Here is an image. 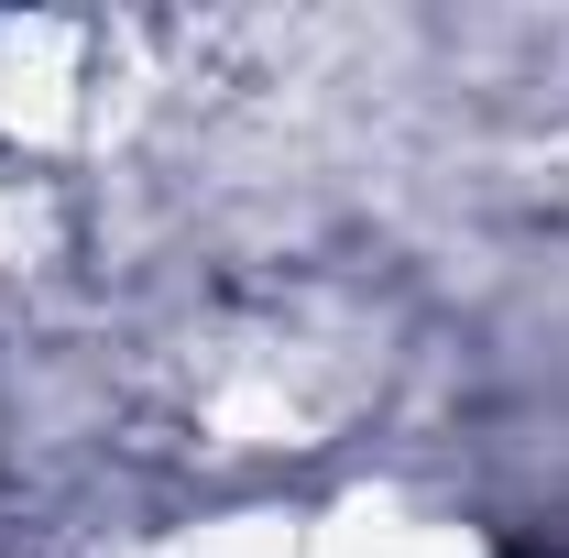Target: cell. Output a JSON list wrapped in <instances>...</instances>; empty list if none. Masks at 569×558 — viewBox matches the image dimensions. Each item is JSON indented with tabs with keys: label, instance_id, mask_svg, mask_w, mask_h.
<instances>
[{
	"label": "cell",
	"instance_id": "obj_1",
	"mask_svg": "<svg viewBox=\"0 0 569 558\" xmlns=\"http://www.w3.org/2000/svg\"><path fill=\"white\" fill-rule=\"evenodd\" d=\"M503 558H559V548H537V537H515V548H503Z\"/></svg>",
	"mask_w": 569,
	"mask_h": 558
}]
</instances>
